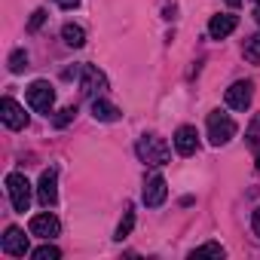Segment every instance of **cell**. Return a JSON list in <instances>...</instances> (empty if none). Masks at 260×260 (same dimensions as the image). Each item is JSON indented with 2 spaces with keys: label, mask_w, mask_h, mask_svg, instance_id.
Wrapping results in <instances>:
<instances>
[{
  "label": "cell",
  "mask_w": 260,
  "mask_h": 260,
  "mask_svg": "<svg viewBox=\"0 0 260 260\" xmlns=\"http://www.w3.org/2000/svg\"><path fill=\"white\" fill-rule=\"evenodd\" d=\"M205 125H208V141H211L214 147L230 144V141H233V135H236V122H233V116H230V113H223V110H211Z\"/></svg>",
  "instance_id": "6da1fadb"
},
{
  "label": "cell",
  "mask_w": 260,
  "mask_h": 260,
  "mask_svg": "<svg viewBox=\"0 0 260 260\" xmlns=\"http://www.w3.org/2000/svg\"><path fill=\"white\" fill-rule=\"evenodd\" d=\"M7 193L16 211H28L31 208V181L22 172H10L7 175Z\"/></svg>",
  "instance_id": "7a4b0ae2"
},
{
  "label": "cell",
  "mask_w": 260,
  "mask_h": 260,
  "mask_svg": "<svg viewBox=\"0 0 260 260\" xmlns=\"http://www.w3.org/2000/svg\"><path fill=\"white\" fill-rule=\"evenodd\" d=\"M138 156H141V162H147V166H166L169 156H172V150H169V144H166L162 138L150 135V138H141V141H138Z\"/></svg>",
  "instance_id": "3957f363"
},
{
  "label": "cell",
  "mask_w": 260,
  "mask_h": 260,
  "mask_svg": "<svg viewBox=\"0 0 260 260\" xmlns=\"http://www.w3.org/2000/svg\"><path fill=\"white\" fill-rule=\"evenodd\" d=\"M28 104L37 110V113H52V107H55V89L46 83V80H34L31 86H28Z\"/></svg>",
  "instance_id": "277c9868"
},
{
  "label": "cell",
  "mask_w": 260,
  "mask_h": 260,
  "mask_svg": "<svg viewBox=\"0 0 260 260\" xmlns=\"http://www.w3.org/2000/svg\"><path fill=\"white\" fill-rule=\"evenodd\" d=\"M104 89H107V77H104L95 64H83V68H80V92L95 101V98L104 95Z\"/></svg>",
  "instance_id": "5b68a950"
},
{
  "label": "cell",
  "mask_w": 260,
  "mask_h": 260,
  "mask_svg": "<svg viewBox=\"0 0 260 260\" xmlns=\"http://www.w3.org/2000/svg\"><path fill=\"white\" fill-rule=\"evenodd\" d=\"M0 116H4L7 128H13V132H22V128L28 125V113H25V107H22L16 98H10V95L0 101Z\"/></svg>",
  "instance_id": "8992f818"
},
{
  "label": "cell",
  "mask_w": 260,
  "mask_h": 260,
  "mask_svg": "<svg viewBox=\"0 0 260 260\" xmlns=\"http://www.w3.org/2000/svg\"><path fill=\"white\" fill-rule=\"evenodd\" d=\"M37 199L43 208H52L58 202V172L55 169H46L40 175V184H37Z\"/></svg>",
  "instance_id": "52a82bcc"
},
{
  "label": "cell",
  "mask_w": 260,
  "mask_h": 260,
  "mask_svg": "<svg viewBox=\"0 0 260 260\" xmlns=\"http://www.w3.org/2000/svg\"><path fill=\"white\" fill-rule=\"evenodd\" d=\"M28 230H31V236H40V239H55L58 233H61V223H58V217L55 214H34L31 217V223H28Z\"/></svg>",
  "instance_id": "ba28073f"
},
{
  "label": "cell",
  "mask_w": 260,
  "mask_h": 260,
  "mask_svg": "<svg viewBox=\"0 0 260 260\" xmlns=\"http://www.w3.org/2000/svg\"><path fill=\"white\" fill-rule=\"evenodd\" d=\"M251 98H254V83L251 80H239V83H233L226 89V104L233 110H245L251 104Z\"/></svg>",
  "instance_id": "9c48e42d"
},
{
  "label": "cell",
  "mask_w": 260,
  "mask_h": 260,
  "mask_svg": "<svg viewBox=\"0 0 260 260\" xmlns=\"http://www.w3.org/2000/svg\"><path fill=\"white\" fill-rule=\"evenodd\" d=\"M166 196H169L166 178H162V175H150L147 184H144V205H147V208H159V205L166 202Z\"/></svg>",
  "instance_id": "30bf717a"
},
{
  "label": "cell",
  "mask_w": 260,
  "mask_h": 260,
  "mask_svg": "<svg viewBox=\"0 0 260 260\" xmlns=\"http://www.w3.org/2000/svg\"><path fill=\"white\" fill-rule=\"evenodd\" d=\"M4 251L10 257H25L28 254V236L19 226H7V233H4Z\"/></svg>",
  "instance_id": "8fae6325"
},
{
  "label": "cell",
  "mask_w": 260,
  "mask_h": 260,
  "mask_svg": "<svg viewBox=\"0 0 260 260\" xmlns=\"http://www.w3.org/2000/svg\"><path fill=\"white\" fill-rule=\"evenodd\" d=\"M199 147V135H196V128L193 125H181L178 132H175V150L181 156H193Z\"/></svg>",
  "instance_id": "7c38bea8"
},
{
  "label": "cell",
  "mask_w": 260,
  "mask_h": 260,
  "mask_svg": "<svg viewBox=\"0 0 260 260\" xmlns=\"http://www.w3.org/2000/svg\"><path fill=\"white\" fill-rule=\"evenodd\" d=\"M236 25H239L236 16H211L208 34H211V40H223V37H230V34L236 31Z\"/></svg>",
  "instance_id": "4fadbf2b"
},
{
  "label": "cell",
  "mask_w": 260,
  "mask_h": 260,
  "mask_svg": "<svg viewBox=\"0 0 260 260\" xmlns=\"http://www.w3.org/2000/svg\"><path fill=\"white\" fill-rule=\"evenodd\" d=\"M92 116L95 119H101V122H116L119 116H122V110L119 107H113L110 101H104V98H95L92 101Z\"/></svg>",
  "instance_id": "5bb4252c"
},
{
  "label": "cell",
  "mask_w": 260,
  "mask_h": 260,
  "mask_svg": "<svg viewBox=\"0 0 260 260\" xmlns=\"http://www.w3.org/2000/svg\"><path fill=\"white\" fill-rule=\"evenodd\" d=\"M61 37H64V43L74 46V49H80V46L86 43V31H83L80 25H74V22H68V25L61 28Z\"/></svg>",
  "instance_id": "9a60e30c"
},
{
  "label": "cell",
  "mask_w": 260,
  "mask_h": 260,
  "mask_svg": "<svg viewBox=\"0 0 260 260\" xmlns=\"http://www.w3.org/2000/svg\"><path fill=\"white\" fill-rule=\"evenodd\" d=\"M245 58L251 61V64H260V34H251V37H245Z\"/></svg>",
  "instance_id": "2e32d148"
},
{
  "label": "cell",
  "mask_w": 260,
  "mask_h": 260,
  "mask_svg": "<svg viewBox=\"0 0 260 260\" xmlns=\"http://www.w3.org/2000/svg\"><path fill=\"white\" fill-rule=\"evenodd\" d=\"M132 226H135V211H132V205H128L125 214H122V220H119V226H116V239L122 242L128 233H132Z\"/></svg>",
  "instance_id": "e0dca14e"
},
{
  "label": "cell",
  "mask_w": 260,
  "mask_h": 260,
  "mask_svg": "<svg viewBox=\"0 0 260 260\" xmlns=\"http://www.w3.org/2000/svg\"><path fill=\"white\" fill-rule=\"evenodd\" d=\"M226 251H223V245H217V242H208V245H202V248H196L190 257L196 260V257H223Z\"/></svg>",
  "instance_id": "ac0fdd59"
},
{
  "label": "cell",
  "mask_w": 260,
  "mask_h": 260,
  "mask_svg": "<svg viewBox=\"0 0 260 260\" xmlns=\"http://www.w3.org/2000/svg\"><path fill=\"white\" fill-rule=\"evenodd\" d=\"M25 68H28V52H25V49H16V52L10 55V71H13V74H22Z\"/></svg>",
  "instance_id": "d6986e66"
},
{
  "label": "cell",
  "mask_w": 260,
  "mask_h": 260,
  "mask_svg": "<svg viewBox=\"0 0 260 260\" xmlns=\"http://www.w3.org/2000/svg\"><path fill=\"white\" fill-rule=\"evenodd\" d=\"M31 257H34V260H58V257H61V251H58L55 245H49V242H46V245H40Z\"/></svg>",
  "instance_id": "ffe728a7"
},
{
  "label": "cell",
  "mask_w": 260,
  "mask_h": 260,
  "mask_svg": "<svg viewBox=\"0 0 260 260\" xmlns=\"http://www.w3.org/2000/svg\"><path fill=\"white\" fill-rule=\"evenodd\" d=\"M248 144L251 147H260V113H254V119L248 125Z\"/></svg>",
  "instance_id": "44dd1931"
},
{
  "label": "cell",
  "mask_w": 260,
  "mask_h": 260,
  "mask_svg": "<svg viewBox=\"0 0 260 260\" xmlns=\"http://www.w3.org/2000/svg\"><path fill=\"white\" fill-rule=\"evenodd\" d=\"M74 116H77V107H64V110H58V116H55L52 122H55L58 128H64V125H68V122H71Z\"/></svg>",
  "instance_id": "7402d4cb"
},
{
  "label": "cell",
  "mask_w": 260,
  "mask_h": 260,
  "mask_svg": "<svg viewBox=\"0 0 260 260\" xmlns=\"http://www.w3.org/2000/svg\"><path fill=\"white\" fill-rule=\"evenodd\" d=\"M43 22H46V10H37V13L31 16V22H28V28H31V31H37V28H40Z\"/></svg>",
  "instance_id": "603a6c76"
},
{
  "label": "cell",
  "mask_w": 260,
  "mask_h": 260,
  "mask_svg": "<svg viewBox=\"0 0 260 260\" xmlns=\"http://www.w3.org/2000/svg\"><path fill=\"white\" fill-rule=\"evenodd\" d=\"M251 226H254V233L260 236V208H254V214H251Z\"/></svg>",
  "instance_id": "cb8c5ba5"
},
{
  "label": "cell",
  "mask_w": 260,
  "mask_h": 260,
  "mask_svg": "<svg viewBox=\"0 0 260 260\" xmlns=\"http://www.w3.org/2000/svg\"><path fill=\"white\" fill-rule=\"evenodd\" d=\"M55 4H58V7H61V10H74V7H77V4H80V0H55Z\"/></svg>",
  "instance_id": "d4e9b609"
},
{
  "label": "cell",
  "mask_w": 260,
  "mask_h": 260,
  "mask_svg": "<svg viewBox=\"0 0 260 260\" xmlns=\"http://www.w3.org/2000/svg\"><path fill=\"white\" fill-rule=\"evenodd\" d=\"M254 19H257V25H260V7H257V10H254Z\"/></svg>",
  "instance_id": "484cf974"
},
{
  "label": "cell",
  "mask_w": 260,
  "mask_h": 260,
  "mask_svg": "<svg viewBox=\"0 0 260 260\" xmlns=\"http://www.w3.org/2000/svg\"><path fill=\"white\" fill-rule=\"evenodd\" d=\"M226 4H230V7H239V4H242V0H226Z\"/></svg>",
  "instance_id": "4316f807"
},
{
  "label": "cell",
  "mask_w": 260,
  "mask_h": 260,
  "mask_svg": "<svg viewBox=\"0 0 260 260\" xmlns=\"http://www.w3.org/2000/svg\"><path fill=\"white\" fill-rule=\"evenodd\" d=\"M257 172H260V153H257Z\"/></svg>",
  "instance_id": "83f0119b"
},
{
  "label": "cell",
  "mask_w": 260,
  "mask_h": 260,
  "mask_svg": "<svg viewBox=\"0 0 260 260\" xmlns=\"http://www.w3.org/2000/svg\"><path fill=\"white\" fill-rule=\"evenodd\" d=\"M257 4H260V0H257Z\"/></svg>",
  "instance_id": "f1b7e54d"
}]
</instances>
